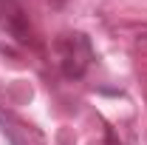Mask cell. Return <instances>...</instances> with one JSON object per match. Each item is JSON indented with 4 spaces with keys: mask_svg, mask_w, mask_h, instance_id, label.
I'll use <instances>...</instances> for the list:
<instances>
[{
    "mask_svg": "<svg viewBox=\"0 0 147 145\" xmlns=\"http://www.w3.org/2000/svg\"><path fill=\"white\" fill-rule=\"evenodd\" d=\"M0 23L6 26V31L9 34H14L17 40H28V23H26V14H23V9H20L14 0H0Z\"/></svg>",
    "mask_w": 147,
    "mask_h": 145,
    "instance_id": "6da1fadb",
    "label": "cell"
}]
</instances>
